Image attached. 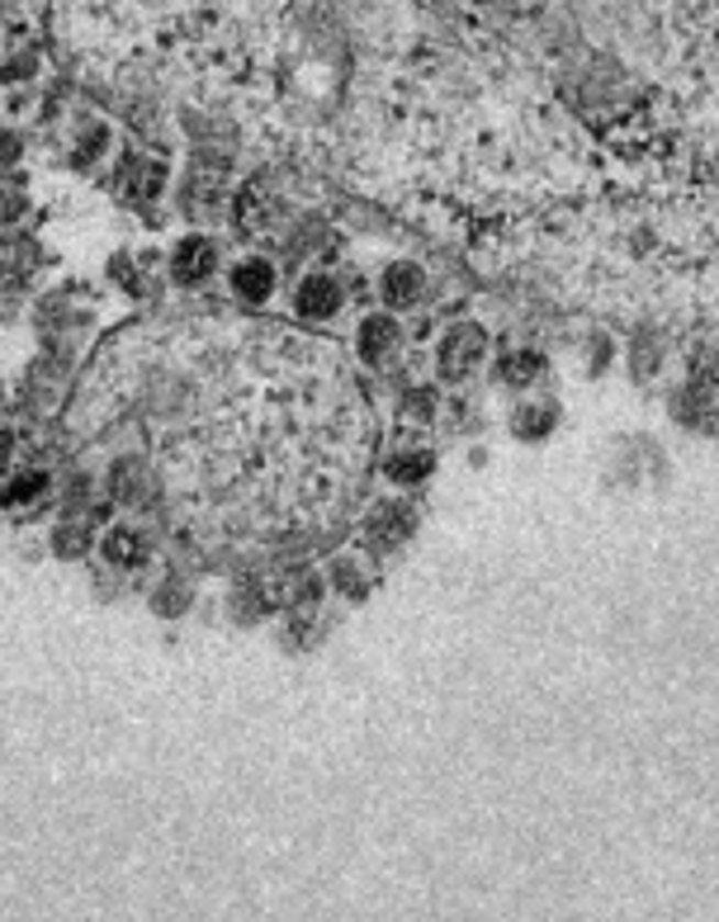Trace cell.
Listing matches in <instances>:
<instances>
[{
    "mask_svg": "<svg viewBox=\"0 0 719 922\" xmlns=\"http://www.w3.org/2000/svg\"><path fill=\"white\" fill-rule=\"evenodd\" d=\"M100 554L114 568H137L147 558V535L137 525H109L104 540H100Z\"/></svg>",
    "mask_w": 719,
    "mask_h": 922,
    "instance_id": "cell-6",
    "label": "cell"
},
{
    "mask_svg": "<svg viewBox=\"0 0 719 922\" xmlns=\"http://www.w3.org/2000/svg\"><path fill=\"white\" fill-rule=\"evenodd\" d=\"M398 341V322L384 318V312H374V318L360 322V355L365 359H384V351Z\"/></svg>",
    "mask_w": 719,
    "mask_h": 922,
    "instance_id": "cell-7",
    "label": "cell"
},
{
    "mask_svg": "<svg viewBox=\"0 0 719 922\" xmlns=\"http://www.w3.org/2000/svg\"><path fill=\"white\" fill-rule=\"evenodd\" d=\"M275 285H279V275H275V265L270 260H261V256H246L232 265V293H237L242 303H265V299H275Z\"/></svg>",
    "mask_w": 719,
    "mask_h": 922,
    "instance_id": "cell-3",
    "label": "cell"
},
{
    "mask_svg": "<svg viewBox=\"0 0 719 922\" xmlns=\"http://www.w3.org/2000/svg\"><path fill=\"white\" fill-rule=\"evenodd\" d=\"M427 468H431V459L421 455V459H394V464H388V474H394L398 482H408V478H421Z\"/></svg>",
    "mask_w": 719,
    "mask_h": 922,
    "instance_id": "cell-12",
    "label": "cell"
},
{
    "mask_svg": "<svg viewBox=\"0 0 719 922\" xmlns=\"http://www.w3.org/2000/svg\"><path fill=\"white\" fill-rule=\"evenodd\" d=\"M478 355H483V332H478V326H455V332L445 336V346H441V369L450 374V379H460V374H468L478 365Z\"/></svg>",
    "mask_w": 719,
    "mask_h": 922,
    "instance_id": "cell-5",
    "label": "cell"
},
{
    "mask_svg": "<svg viewBox=\"0 0 719 922\" xmlns=\"http://www.w3.org/2000/svg\"><path fill=\"white\" fill-rule=\"evenodd\" d=\"M384 299L394 308H408L421 299V270L417 265H394V270L384 275Z\"/></svg>",
    "mask_w": 719,
    "mask_h": 922,
    "instance_id": "cell-8",
    "label": "cell"
},
{
    "mask_svg": "<svg viewBox=\"0 0 719 922\" xmlns=\"http://www.w3.org/2000/svg\"><path fill=\"white\" fill-rule=\"evenodd\" d=\"M5 449H10V431H0V455H5Z\"/></svg>",
    "mask_w": 719,
    "mask_h": 922,
    "instance_id": "cell-13",
    "label": "cell"
},
{
    "mask_svg": "<svg viewBox=\"0 0 719 922\" xmlns=\"http://www.w3.org/2000/svg\"><path fill=\"white\" fill-rule=\"evenodd\" d=\"M166 497L204 535L289 540L318 525L365 459V398L312 336L261 322H176L119 336Z\"/></svg>",
    "mask_w": 719,
    "mask_h": 922,
    "instance_id": "cell-1",
    "label": "cell"
},
{
    "mask_svg": "<svg viewBox=\"0 0 719 922\" xmlns=\"http://www.w3.org/2000/svg\"><path fill=\"white\" fill-rule=\"evenodd\" d=\"M209 270H213V242L204 232L180 237L176 252H170V275H176L180 285H199V279H209Z\"/></svg>",
    "mask_w": 719,
    "mask_h": 922,
    "instance_id": "cell-4",
    "label": "cell"
},
{
    "mask_svg": "<svg viewBox=\"0 0 719 922\" xmlns=\"http://www.w3.org/2000/svg\"><path fill=\"white\" fill-rule=\"evenodd\" d=\"M86 544H90V535H86V525H62L57 535H53V549H57V554H67V558H76V554H86Z\"/></svg>",
    "mask_w": 719,
    "mask_h": 922,
    "instance_id": "cell-11",
    "label": "cell"
},
{
    "mask_svg": "<svg viewBox=\"0 0 719 922\" xmlns=\"http://www.w3.org/2000/svg\"><path fill=\"white\" fill-rule=\"evenodd\" d=\"M402 525H408V515H402L394 502H384L379 511L369 515V525H365V530H369V540H384V544H388V540H398V535H402Z\"/></svg>",
    "mask_w": 719,
    "mask_h": 922,
    "instance_id": "cell-9",
    "label": "cell"
},
{
    "mask_svg": "<svg viewBox=\"0 0 719 922\" xmlns=\"http://www.w3.org/2000/svg\"><path fill=\"white\" fill-rule=\"evenodd\" d=\"M43 488H48V474H20V478L5 482V497H0V502H5V507H14V502H34Z\"/></svg>",
    "mask_w": 719,
    "mask_h": 922,
    "instance_id": "cell-10",
    "label": "cell"
},
{
    "mask_svg": "<svg viewBox=\"0 0 719 922\" xmlns=\"http://www.w3.org/2000/svg\"><path fill=\"white\" fill-rule=\"evenodd\" d=\"M336 308H341V285L322 270L303 275V285L294 289V312H299L303 322H327V318H336Z\"/></svg>",
    "mask_w": 719,
    "mask_h": 922,
    "instance_id": "cell-2",
    "label": "cell"
}]
</instances>
